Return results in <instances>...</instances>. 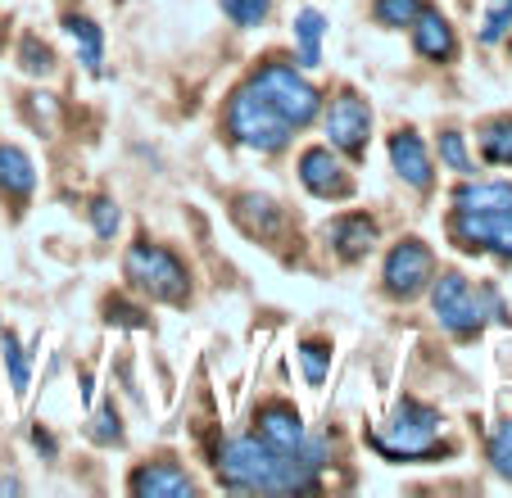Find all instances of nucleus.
<instances>
[{"mask_svg":"<svg viewBox=\"0 0 512 498\" xmlns=\"http://www.w3.org/2000/svg\"><path fill=\"white\" fill-rule=\"evenodd\" d=\"M322 458L309 453H281L272 444L254 440H232L218 458V476L227 489H268V494H290V489H309L318 476Z\"/></svg>","mask_w":512,"mask_h":498,"instance_id":"1","label":"nucleus"},{"mask_svg":"<svg viewBox=\"0 0 512 498\" xmlns=\"http://www.w3.org/2000/svg\"><path fill=\"white\" fill-rule=\"evenodd\" d=\"M435 444H440V412L413 399L399 403L395 417L372 435V449H381L386 458H426L435 453Z\"/></svg>","mask_w":512,"mask_h":498,"instance_id":"2","label":"nucleus"},{"mask_svg":"<svg viewBox=\"0 0 512 498\" xmlns=\"http://www.w3.org/2000/svg\"><path fill=\"white\" fill-rule=\"evenodd\" d=\"M227 127H232V136L241 145H250V150H281V145L290 141V123L268 105V96H263L254 82L232 96V105H227Z\"/></svg>","mask_w":512,"mask_h":498,"instance_id":"3","label":"nucleus"},{"mask_svg":"<svg viewBox=\"0 0 512 498\" xmlns=\"http://www.w3.org/2000/svg\"><path fill=\"white\" fill-rule=\"evenodd\" d=\"M127 281L136 290H145L150 299H164V304H182L186 299V268L159 245H132L127 254Z\"/></svg>","mask_w":512,"mask_h":498,"instance_id":"4","label":"nucleus"},{"mask_svg":"<svg viewBox=\"0 0 512 498\" xmlns=\"http://www.w3.org/2000/svg\"><path fill=\"white\" fill-rule=\"evenodd\" d=\"M431 304H435V317L454 331V336H472V331H481V322H485V313H499V299L494 295H476L472 286H467L458 272H445V277L435 281V295H431Z\"/></svg>","mask_w":512,"mask_h":498,"instance_id":"5","label":"nucleus"},{"mask_svg":"<svg viewBox=\"0 0 512 498\" xmlns=\"http://www.w3.org/2000/svg\"><path fill=\"white\" fill-rule=\"evenodd\" d=\"M254 87L268 96V105L277 109L281 118H286L290 127H304L313 114H318V91L304 82L295 68H286V64H268V68H259V77H254Z\"/></svg>","mask_w":512,"mask_h":498,"instance_id":"6","label":"nucleus"},{"mask_svg":"<svg viewBox=\"0 0 512 498\" xmlns=\"http://www.w3.org/2000/svg\"><path fill=\"white\" fill-rule=\"evenodd\" d=\"M254 435H259L263 444H272V449L281 453H309V458H322V444L309 440L300 426V417L290 408H281V403H272V408H263L259 417H254Z\"/></svg>","mask_w":512,"mask_h":498,"instance_id":"7","label":"nucleus"},{"mask_svg":"<svg viewBox=\"0 0 512 498\" xmlns=\"http://www.w3.org/2000/svg\"><path fill=\"white\" fill-rule=\"evenodd\" d=\"M431 249L422 245V240H404V245H395V254L386 259V290L390 295H417V290L431 281Z\"/></svg>","mask_w":512,"mask_h":498,"instance_id":"8","label":"nucleus"},{"mask_svg":"<svg viewBox=\"0 0 512 498\" xmlns=\"http://www.w3.org/2000/svg\"><path fill=\"white\" fill-rule=\"evenodd\" d=\"M454 236L463 249L494 245L503 259H512V209L503 213H454Z\"/></svg>","mask_w":512,"mask_h":498,"instance_id":"9","label":"nucleus"},{"mask_svg":"<svg viewBox=\"0 0 512 498\" xmlns=\"http://www.w3.org/2000/svg\"><path fill=\"white\" fill-rule=\"evenodd\" d=\"M368 132H372L368 105L345 91V96L331 105V114H327V136H331V145H340L345 154H358L363 145H368Z\"/></svg>","mask_w":512,"mask_h":498,"instance_id":"10","label":"nucleus"},{"mask_svg":"<svg viewBox=\"0 0 512 498\" xmlns=\"http://www.w3.org/2000/svg\"><path fill=\"white\" fill-rule=\"evenodd\" d=\"M300 177L304 186H309L313 195H322V200H345L349 191H354V182H349V173L340 168L336 159H331V150H304L300 159Z\"/></svg>","mask_w":512,"mask_h":498,"instance_id":"11","label":"nucleus"},{"mask_svg":"<svg viewBox=\"0 0 512 498\" xmlns=\"http://www.w3.org/2000/svg\"><path fill=\"white\" fill-rule=\"evenodd\" d=\"M191 489H195L191 476L177 471L173 462H155V467H141L132 476V494H141V498H182Z\"/></svg>","mask_w":512,"mask_h":498,"instance_id":"12","label":"nucleus"},{"mask_svg":"<svg viewBox=\"0 0 512 498\" xmlns=\"http://www.w3.org/2000/svg\"><path fill=\"white\" fill-rule=\"evenodd\" d=\"M413 46H417V55H426V59H449L454 55V28L445 23V14L422 5V14L413 19Z\"/></svg>","mask_w":512,"mask_h":498,"instance_id":"13","label":"nucleus"},{"mask_svg":"<svg viewBox=\"0 0 512 498\" xmlns=\"http://www.w3.org/2000/svg\"><path fill=\"white\" fill-rule=\"evenodd\" d=\"M327 240L340 249V259H363L372 245H377V222L354 213V218H336L327 227Z\"/></svg>","mask_w":512,"mask_h":498,"instance_id":"14","label":"nucleus"},{"mask_svg":"<svg viewBox=\"0 0 512 498\" xmlns=\"http://www.w3.org/2000/svg\"><path fill=\"white\" fill-rule=\"evenodd\" d=\"M32 186H37V168H32V159L19 150V145H0V191L14 195V200H23V195H32Z\"/></svg>","mask_w":512,"mask_h":498,"instance_id":"15","label":"nucleus"},{"mask_svg":"<svg viewBox=\"0 0 512 498\" xmlns=\"http://www.w3.org/2000/svg\"><path fill=\"white\" fill-rule=\"evenodd\" d=\"M458 213H503L512 209V186L508 182H476L454 195Z\"/></svg>","mask_w":512,"mask_h":498,"instance_id":"16","label":"nucleus"},{"mask_svg":"<svg viewBox=\"0 0 512 498\" xmlns=\"http://www.w3.org/2000/svg\"><path fill=\"white\" fill-rule=\"evenodd\" d=\"M390 159H395L399 177H408L413 186H431V159H426L422 141H417L413 132H399L395 141H390Z\"/></svg>","mask_w":512,"mask_h":498,"instance_id":"17","label":"nucleus"},{"mask_svg":"<svg viewBox=\"0 0 512 498\" xmlns=\"http://www.w3.org/2000/svg\"><path fill=\"white\" fill-rule=\"evenodd\" d=\"M68 32H73V41L82 46V64L91 68V73H100V28L91 19H68Z\"/></svg>","mask_w":512,"mask_h":498,"instance_id":"18","label":"nucleus"},{"mask_svg":"<svg viewBox=\"0 0 512 498\" xmlns=\"http://www.w3.org/2000/svg\"><path fill=\"white\" fill-rule=\"evenodd\" d=\"M481 150H485V159H494V163H512V118H499V123L485 127Z\"/></svg>","mask_w":512,"mask_h":498,"instance_id":"19","label":"nucleus"},{"mask_svg":"<svg viewBox=\"0 0 512 498\" xmlns=\"http://www.w3.org/2000/svg\"><path fill=\"white\" fill-rule=\"evenodd\" d=\"M322 14L318 10H304L300 23H295V32H300V59L304 64H318V46H322Z\"/></svg>","mask_w":512,"mask_h":498,"instance_id":"20","label":"nucleus"},{"mask_svg":"<svg viewBox=\"0 0 512 498\" xmlns=\"http://www.w3.org/2000/svg\"><path fill=\"white\" fill-rule=\"evenodd\" d=\"M417 14H422V0H377V19L386 28H413Z\"/></svg>","mask_w":512,"mask_h":498,"instance_id":"21","label":"nucleus"},{"mask_svg":"<svg viewBox=\"0 0 512 498\" xmlns=\"http://www.w3.org/2000/svg\"><path fill=\"white\" fill-rule=\"evenodd\" d=\"M268 5H272V0H223L227 19L241 23V28H259V23L268 19Z\"/></svg>","mask_w":512,"mask_h":498,"instance_id":"22","label":"nucleus"},{"mask_svg":"<svg viewBox=\"0 0 512 498\" xmlns=\"http://www.w3.org/2000/svg\"><path fill=\"white\" fill-rule=\"evenodd\" d=\"M490 462H494V471H499V476L512 480V422H503L499 431L490 435Z\"/></svg>","mask_w":512,"mask_h":498,"instance_id":"23","label":"nucleus"},{"mask_svg":"<svg viewBox=\"0 0 512 498\" xmlns=\"http://www.w3.org/2000/svg\"><path fill=\"white\" fill-rule=\"evenodd\" d=\"M512 23V0H490V14H485V28H481V41H499Z\"/></svg>","mask_w":512,"mask_h":498,"instance_id":"24","label":"nucleus"},{"mask_svg":"<svg viewBox=\"0 0 512 498\" xmlns=\"http://www.w3.org/2000/svg\"><path fill=\"white\" fill-rule=\"evenodd\" d=\"M300 358H304V376H309L313 385H322V376H327V345H318V340H304Z\"/></svg>","mask_w":512,"mask_h":498,"instance_id":"25","label":"nucleus"},{"mask_svg":"<svg viewBox=\"0 0 512 498\" xmlns=\"http://www.w3.org/2000/svg\"><path fill=\"white\" fill-rule=\"evenodd\" d=\"M440 159H445L449 168H458V173H472V159H467L463 136H458V132H445V136H440Z\"/></svg>","mask_w":512,"mask_h":498,"instance_id":"26","label":"nucleus"},{"mask_svg":"<svg viewBox=\"0 0 512 498\" xmlns=\"http://www.w3.org/2000/svg\"><path fill=\"white\" fill-rule=\"evenodd\" d=\"M5 358H10V372H14V390H28V358H23L14 336H5Z\"/></svg>","mask_w":512,"mask_h":498,"instance_id":"27","label":"nucleus"},{"mask_svg":"<svg viewBox=\"0 0 512 498\" xmlns=\"http://www.w3.org/2000/svg\"><path fill=\"white\" fill-rule=\"evenodd\" d=\"M91 218H96V231H100V236H114V231H118V209H114L109 200H96Z\"/></svg>","mask_w":512,"mask_h":498,"instance_id":"28","label":"nucleus"},{"mask_svg":"<svg viewBox=\"0 0 512 498\" xmlns=\"http://www.w3.org/2000/svg\"><path fill=\"white\" fill-rule=\"evenodd\" d=\"M23 59H28L32 73H46V68H50V55H46V50H37V41H28V46H23Z\"/></svg>","mask_w":512,"mask_h":498,"instance_id":"29","label":"nucleus"},{"mask_svg":"<svg viewBox=\"0 0 512 498\" xmlns=\"http://www.w3.org/2000/svg\"><path fill=\"white\" fill-rule=\"evenodd\" d=\"M96 440H118V417H114V412H100Z\"/></svg>","mask_w":512,"mask_h":498,"instance_id":"30","label":"nucleus"}]
</instances>
